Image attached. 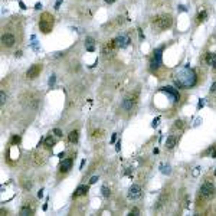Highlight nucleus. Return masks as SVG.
<instances>
[{
    "label": "nucleus",
    "instance_id": "nucleus-41",
    "mask_svg": "<svg viewBox=\"0 0 216 216\" xmlns=\"http://www.w3.org/2000/svg\"><path fill=\"white\" fill-rule=\"evenodd\" d=\"M38 196H39V197H42V196H43V190H39V193H38Z\"/></svg>",
    "mask_w": 216,
    "mask_h": 216
},
{
    "label": "nucleus",
    "instance_id": "nucleus-40",
    "mask_svg": "<svg viewBox=\"0 0 216 216\" xmlns=\"http://www.w3.org/2000/svg\"><path fill=\"white\" fill-rule=\"evenodd\" d=\"M114 1H115V0H105V3H107V4H112Z\"/></svg>",
    "mask_w": 216,
    "mask_h": 216
},
{
    "label": "nucleus",
    "instance_id": "nucleus-30",
    "mask_svg": "<svg viewBox=\"0 0 216 216\" xmlns=\"http://www.w3.org/2000/svg\"><path fill=\"white\" fill-rule=\"evenodd\" d=\"M97 180H98V177H97V176L91 177V180H89V184H94V183H97Z\"/></svg>",
    "mask_w": 216,
    "mask_h": 216
},
{
    "label": "nucleus",
    "instance_id": "nucleus-36",
    "mask_svg": "<svg viewBox=\"0 0 216 216\" xmlns=\"http://www.w3.org/2000/svg\"><path fill=\"white\" fill-rule=\"evenodd\" d=\"M203 105H205V101H203V99H200V101H199V105H197V108H200V107H203Z\"/></svg>",
    "mask_w": 216,
    "mask_h": 216
},
{
    "label": "nucleus",
    "instance_id": "nucleus-23",
    "mask_svg": "<svg viewBox=\"0 0 216 216\" xmlns=\"http://www.w3.org/2000/svg\"><path fill=\"white\" fill-rule=\"evenodd\" d=\"M19 143H20V135H13L10 144H12V146H16V144H19Z\"/></svg>",
    "mask_w": 216,
    "mask_h": 216
},
{
    "label": "nucleus",
    "instance_id": "nucleus-27",
    "mask_svg": "<svg viewBox=\"0 0 216 216\" xmlns=\"http://www.w3.org/2000/svg\"><path fill=\"white\" fill-rule=\"evenodd\" d=\"M4 102H6V94H4V91H1L0 92V104H1V107L4 105Z\"/></svg>",
    "mask_w": 216,
    "mask_h": 216
},
{
    "label": "nucleus",
    "instance_id": "nucleus-33",
    "mask_svg": "<svg viewBox=\"0 0 216 216\" xmlns=\"http://www.w3.org/2000/svg\"><path fill=\"white\" fill-rule=\"evenodd\" d=\"M215 91H216V82H213L212 86H210V92H215Z\"/></svg>",
    "mask_w": 216,
    "mask_h": 216
},
{
    "label": "nucleus",
    "instance_id": "nucleus-20",
    "mask_svg": "<svg viewBox=\"0 0 216 216\" xmlns=\"http://www.w3.org/2000/svg\"><path fill=\"white\" fill-rule=\"evenodd\" d=\"M55 144H56V140H55L53 137H46V138H45V146H46L48 148H53Z\"/></svg>",
    "mask_w": 216,
    "mask_h": 216
},
{
    "label": "nucleus",
    "instance_id": "nucleus-11",
    "mask_svg": "<svg viewBox=\"0 0 216 216\" xmlns=\"http://www.w3.org/2000/svg\"><path fill=\"white\" fill-rule=\"evenodd\" d=\"M88 192H89V186H86V184H81V186H78V187H77V190L74 192L72 197H74V199H77V197H81V196H86V195H88Z\"/></svg>",
    "mask_w": 216,
    "mask_h": 216
},
{
    "label": "nucleus",
    "instance_id": "nucleus-8",
    "mask_svg": "<svg viewBox=\"0 0 216 216\" xmlns=\"http://www.w3.org/2000/svg\"><path fill=\"white\" fill-rule=\"evenodd\" d=\"M160 91H161V92H166L174 102H179V99H180V94H179L174 88H172V86H161Z\"/></svg>",
    "mask_w": 216,
    "mask_h": 216
},
{
    "label": "nucleus",
    "instance_id": "nucleus-18",
    "mask_svg": "<svg viewBox=\"0 0 216 216\" xmlns=\"http://www.w3.org/2000/svg\"><path fill=\"white\" fill-rule=\"evenodd\" d=\"M205 61H206L208 65L213 66V63L216 62V53H213V52H208L206 56H205Z\"/></svg>",
    "mask_w": 216,
    "mask_h": 216
},
{
    "label": "nucleus",
    "instance_id": "nucleus-22",
    "mask_svg": "<svg viewBox=\"0 0 216 216\" xmlns=\"http://www.w3.org/2000/svg\"><path fill=\"white\" fill-rule=\"evenodd\" d=\"M101 192H102V196L104 197H110V195H111V192H110V189L107 186H102L101 187Z\"/></svg>",
    "mask_w": 216,
    "mask_h": 216
},
{
    "label": "nucleus",
    "instance_id": "nucleus-6",
    "mask_svg": "<svg viewBox=\"0 0 216 216\" xmlns=\"http://www.w3.org/2000/svg\"><path fill=\"white\" fill-rule=\"evenodd\" d=\"M16 35L14 33H12V32H6V33H3L1 35V46L3 48H6V49H10V48H13L14 45H16Z\"/></svg>",
    "mask_w": 216,
    "mask_h": 216
},
{
    "label": "nucleus",
    "instance_id": "nucleus-7",
    "mask_svg": "<svg viewBox=\"0 0 216 216\" xmlns=\"http://www.w3.org/2000/svg\"><path fill=\"white\" fill-rule=\"evenodd\" d=\"M43 69V65L42 63H33L29 69H28V72H26V77L29 78V79H35V78H38L39 75H41V72H42Z\"/></svg>",
    "mask_w": 216,
    "mask_h": 216
},
{
    "label": "nucleus",
    "instance_id": "nucleus-1",
    "mask_svg": "<svg viewBox=\"0 0 216 216\" xmlns=\"http://www.w3.org/2000/svg\"><path fill=\"white\" fill-rule=\"evenodd\" d=\"M196 82H197V75L189 66L179 71V74L174 77V84L179 88H193L196 85Z\"/></svg>",
    "mask_w": 216,
    "mask_h": 216
},
{
    "label": "nucleus",
    "instance_id": "nucleus-31",
    "mask_svg": "<svg viewBox=\"0 0 216 216\" xmlns=\"http://www.w3.org/2000/svg\"><path fill=\"white\" fill-rule=\"evenodd\" d=\"M61 3H62V0H56V3H55V9H56V10L61 7Z\"/></svg>",
    "mask_w": 216,
    "mask_h": 216
},
{
    "label": "nucleus",
    "instance_id": "nucleus-17",
    "mask_svg": "<svg viewBox=\"0 0 216 216\" xmlns=\"http://www.w3.org/2000/svg\"><path fill=\"white\" fill-rule=\"evenodd\" d=\"M208 19V10H200L199 13H197V16H196V25H200L202 22H205Z\"/></svg>",
    "mask_w": 216,
    "mask_h": 216
},
{
    "label": "nucleus",
    "instance_id": "nucleus-19",
    "mask_svg": "<svg viewBox=\"0 0 216 216\" xmlns=\"http://www.w3.org/2000/svg\"><path fill=\"white\" fill-rule=\"evenodd\" d=\"M32 213H33V209H32V208H29L28 205H23V206L20 208V215H22V216L32 215Z\"/></svg>",
    "mask_w": 216,
    "mask_h": 216
},
{
    "label": "nucleus",
    "instance_id": "nucleus-29",
    "mask_svg": "<svg viewBox=\"0 0 216 216\" xmlns=\"http://www.w3.org/2000/svg\"><path fill=\"white\" fill-rule=\"evenodd\" d=\"M130 213H131V215H135V216H137V215H140V210H138V208H132Z\"/></svg>",
    "mask_w": 216,
    "mask_h": 216
},
{
    "label": "nucleus",
    "instance_id": "nucleus-35",
    "mask_svg": "<svg viewBox=\"0 0 216 216\" xmlns=\"http://www.w3.org/2000/svg\"><path fill=\"white\" fill-rule=\"evenodd\" d=\"M137 30H138V35H140V39L143 41V39H144V35H143V32H141V29H137Z\"/></svg>",
    "mask_w": 216,
    "mask_h": 216
},
{
    "label": "nucleus",
    "instance_id": "nucleus-37",
    "mask_svg": "<svg viewBox=\"0 0 216 216\" xmlns=\"http://www.w3.org/2000/svg\"><path fill=\"white\" fill-rule=\"evenodd\" d=\"M117 140V134H112V137H111V143H114Z\"/></svg>",
    "mask_w": 216,
    "mask_h": 216
},
{
    "label": "nucleus",
    "instance_id": "nucleus-42",
    "mask_svg": "<svg viewBox=\"0 0 216 216\" xmlns=\"http://www.w3.org/2000/svg\"><path fill=\"white\" fill-rule=\"evenodd\" d=\"M213 71H215V72H216V62H215V63H213Z\"/></svg>",
    "mask_w": 216,
    "mask_h": 216
},
{
    "label": "nucleus",
    "instance_id": "nucleus-12",
    "mask_svg": "<svg viewBox=\"0 0 216 216\" xmlns=\"http://www.w3.org/2000/svg\"><path fill=\"white\" fill-rule=\"evenodd\" d=\"M72 164H74V159H72V157L65 159V160L61 163V167H59L61 173H68L71 169H72Z\"/></svg>",
    "mask_w": 216,
    "mask_h": 216
},
{
    "label": "nucleus",
    "instance_id": "nucleus-9",
    "mask_svg": "<svg viewBox=\"0 0 216 216\" xmlns=\"http://www.w3.org/2000/svg\"><path fill=\"white\" fill-rule=\"evenodd\" d=\"M114 42H115V45H117V48L120 49H124V48H127L130 45V36L128 35H121V36H117L115 39H114Z\"/></svg>",
    "mask_w": 216,
    "mask_h": 216
},
{
    "label": "nucleus",
    "instance_id": "nucleus-4",
    "mask_svg": "<svg viewBox=\"0 0 216 216\" xmlns=\"http://www.w3.org/2000/svg\"><path fill=\"white\" fill-rule=\"evenodd\" d=\"M53 23H55V17L50 13H48V12L42 13V16L39 19V29H41V32L42 33H50L52 29H53Z\"/></svg>",
    "mask_w": 216,
    "mask_h": 216
},
{
    "label": "nucleus",
    "instance_id": "nucleus-5",
    "mask_svg": "<svg viewBox=\"0 0 216 216\" xmlns=\"http://www.w3.org/2000/svg\"><path fill=\"white\" fill-rule=\"evenodd\" d=\"M199 195L206 199V200H210L212 197H215L216 195V187L210 183V181H205L202 186H200V190H199Z\"/></svg>",
    "mask_w": 216,
    "mask_h": 216
},
{
    "label": "nucleus",
    "instance_id": "nucleus-13",
    "mask_svg": "<svg viewBox=\"0 0 216 216\" xmlns=\"http://www.w3.org/2000/svg\"><path fill=\"white\" fill-rule=\"evenodd\" d=\"M134 102H135V99H132V98H124V101H123V104H121V108L124 110V111H132V108H134Z\"/></svg>",
    "mask_w": 216,
    "mask_h": 216
},
{
    "label": "nucleus",
    "instance_id": "nucleus-10",
    "mask_svg": "<svg viewBox=\"0 0 216 216\" xmlns=\"http://www.w3.org/2000/svg\"><path fill=\"white\" fill-rule=\"evenodd\" d=\"M140 196H141V187H140L138 184H132L128 190V199L135 200V199H138Z\"/></svg>",
    "mask_w": 216,
    "mask_h": 216
},
{
    "label": "nucleus",
    "instance_id": "nucleus-32",
    "mask_svg": "<svg viewBox=\"0 0 216 216\" xmlns=\"http://www.w3.org/2000/svg\"><path fill=\"white\" fill-rule=\"evenodd\" d=\"M35 9H36V10H41V9H42V3H36V4H35Z\"/></svg>",
    "mask_w": 216,
    "mask_h": 216
},
{
    "label": "nucleus",
    "instance_id": "nucleus-24",
    "mask_svg": "<svg viewBox=\"0 0 216 216\" xmlns=\"http://www.w3.org/2000/svg\"><path fill=\"white\" fill-rule=\"evenodd\" d=\"M183 121H180V120H177L176 123H174V126H173V130H181L183 128Z\"/></svg>",
    "mask_w": 216,
    "mask_h": 216
},
{
    "label": "nucleus",
    "instance_id": "nucleus-25",
    "mask_svg": "<svg viewBox=\"0 0 216 216\" xmlns=\"http://www.w3.org/2000/svg\"><path fill=\"white\" fill-rule=\"evenodd\" d=\"M170 172H172V170H170V166H169V164H167V166H166V164H161V173H163V174H170Z\"/></svg>",
    "mask_w": 216,
    "mask_h": 216
},
{
    "label": "nucleus",
    "instance_id": "nucleus-21",
    "mask_svg": "<svg viewBox=\"0 0 216 216\" xmlns=\"http://www.w3.org/2000/svg\"><path fill=\"white\" fill-rule=\"evenodd\" d=\"M206 156H209V157H216V147H210L209 150H206V153H205Z\"/></svg>",
    "mask_w": 216,
    "mask_h": 216
},
{
    "label": "nucleus",
    "instance_id": "nucleus-38",
    "mask_svg": "<svg viewBox=\"0 0 216 216\" xmlns=\"http://www.w3.org/2000/svg\"><path fill=\"white\" fill-rule=\"evenodd\" d=\"M157 124H159V118H156V120H154V121H153V127H156V126H157Z\"/></svg>",
    "mask_w": 216,
    "mask_h": 216
},
{
    "label": "nucleus",
    "instance_id": "nucleus-28",
    "mask_svg": "<svg viewBox=\"0 0 216 216\" xmlns=\"http://www.w3.org/2000/svg\"><path fill=\"white\" fill-rule=\"evenodd\" d=\"M53 134H55L56 137H62V135H63V134H62V130H59V128L53 130Z\"/></svg>",
    "mask_w": 216,
    "mask_h": 216
},
{
    "label": "nucleus",
    "instance_id": "nucleus-34",
    "mask_svg": "<svg viewBox=\"0 0 216 216\" xmlns=\"http://www.w3.org/2000/svg\"><path fill=\"white\" fill-rule=\"evenodd\" d=\"M199 169H200V167H195V170H193V176H197V174H199Z\"/></svg>",
    "mask_w": 216,
    "mask_h": 216
},
{
    "label": "nucleus",
    "instance_id": "nucleus-15",
    "mask_svg": "<svg viewBox=\"0 0 216 216\" xmlns=\"http://www.w3.org/2000/svg\"><path fill=\"white\" fill-rule=\"evenodd\" d=\"M78 138H79V131L78 130H72L69 134H68V141L71 144H77L78 143Z\"/></svg>",
    "mask_w": 216,
    "mask_h": 216
},
{
    "label": "nucleus",
    "instance_id": "nucleus-2",
    "mask_svg": "<svg viewBox=\"0 0 216 216\" xmlns=\"http://www.w3.org/2000/svg\"><path fill=\"white\" fill-rule=\"evenodd\" d=\"M173 26V16L172 14H167V13H163V14H157L151 19V28L154 32L160 33V32H164L167 29H170Z\"/></svg>",
    "mask_w": 216,
    "mask_h": 216
},
{
    "label": "nucleus",
    "instance_id": "nucleus-39",
    "mask_svg": "<svg viewBox=\"0 0 216 216\" xmlns=\"http://www.w3.org/2000/svg\"><path fill=\"white\" fill-rule=\"evenodd\" d=\"M120 146H121V141H118V143H117V146H115V150H117V151L120 150Z\"/></svg>",
    "mask_w": 216,
    "mask_h": 216
},
{
    "label": "nucleus",
    "instance_id": "nucleus-14",
    "mask_svg": "<svg viewBox=\"0 0 216 216\" xmlns=\"http://www.w3.org/2000/svg\"><path fill=\"white\" fill-rule=\"evenodd\" d=\"M176 144H177V137L176 135H169L167 140H166V143H164V146H166L167 150H173L176 147Z\"/></svg>",
    "mask_w": 216,
    "mask_h": 216
},
{
    "label": "nucleus",
    "instance_id": "nucleus-16",
    "mask_svg": "<svg viewBox=\"0 0 216 216\" xmlns=\"http://www.w3.org/2000/svg\"><path fill=\"white\" fill-rule=\"evenodd\" d=\"M85 48H86V50L94 52V50H95V39L91 38V36H86L85 38Z\"/></svg>",
    "mask_w": 216,
    "mask_h": 216
},
{
    "label": "nucleus",
    "instance_id": "nucleus-43",
    "mask_svg": "<svg viewBox=\"0 0 216 216\" xmlns=\"http://www.w3.org/2000/svg\"><path fill=\"white\" fill-rule=\"evenodd\" d=\"M215 176H216V172H215Z\"/></svg>",
    "mask_w": 216,
    "mask_h": 216
},
{
    "label": "nucleus",
    "instance_id": "nucleus-3",
    "mask_svg": "<svg viewBox=\"0 0 216 216\" xmlns=\"http://www.w3.org/2000/svg\"><path fill=\"white\" fill-rule=\"evenodd\" d=\"M161 56H163V46H160V48H157L154 52H153V55H151V58H150V69H151V72L153 74H159V71L163 68V61H161Z\"/></svg>",
    "mask_w": 216,
    "mask_h": 216
},
{
    "label": "nucleus",
    "instance_id": "nucleus-26",
    "mask_svg": "<svg viewBox=\"0 0 216 216\" xmlns=\"http://www.w3.org/2000/svg\"><path fill=\"white\" fill-rule=\"evenodd\" d=\"M55 81H56V77H55V75H50V78H49V81H48V85L52 88V86L55 85Z\"/></svg>",
    "mask_w": 216,
    "mask_h": 216
}]
</instances>
